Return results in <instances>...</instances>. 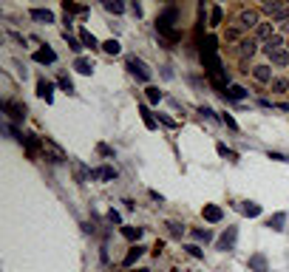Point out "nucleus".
Segmentation results:
<instances>
[{"mask_svg":"<svg viewBox=\"0 0 289 272\" xmlns=\"http://www.w3.org/2000/svg\"><path fill=\"white\" fill-rule=\"evenodd\" d=\"M253 77H255V82H261V85H272V68L270 65H253Z\"/></svg>","mask_w":289,"mask_h":272,"instance_id":"2eb2a0df","label":"nucleus"},{"mask_svg":"<svg viewBox=\"0 0 289 272\" xmlns=\"http://www.w3.org/2000/svg\"><path fill=\"white\" fill-rule=\"evenodd\" d=\"M202 216H204V221H210V224H219V221L224 219V210H221L219 204H204Z\"/></svg>","mask_w":289,"mask_h":272,"instance_id":"a211bd4d","label":"nucleus"},{"mask_svg":"<svg viewBox=\"0 0 289 272\" xmlns=\"http://www.w3.org/2000/svg\"><path fill=\"white\" fill-rule=\"evenodd\" d=\"M102 6H105L111 14H122V11H125V3H122V0H105Z\"/></svg>","mask_w":289,"mask_h":272,"instance_id":"4c0bfd02","label":"nucleus"},{"mask_svg":"<svg viewBox=\"0 0 289 272\" xmlns=\"http://www.w3.org/2000/svg\"><path fill=\"white\" fill-rule=\"evenodd\" d=\"M267 159H272V162H289L287 153H278V150H267Z\"/></svg>","mask_w":289,"mask_h":272,"instance_id":"a18cd8bd","label":"nucleus"},{"mask_svg":"<svg viewBox=\"0 0 289 272\" xmlns=\"http://www.w3.org/2000/svg\"><path fill=\"white\" fill-rule=\"evenodd\" d=\"M102 51H105V54H119V51H122V45H119V40H114V37H111V40H105V43H102Z\"/></svg>","mask_w":289,"mask_h":272,"instance_id":"58836bf2","label":"nucleus"},{"mask_svg":"<svg viewBox=\"0 0 289 272\" xmlns=\"http://www.w3.org/2000/svg\"><path fill=\"white\" fill-rule=\"evenodd\" d=\"M142 233H145V230H142V227H133V224H125V227H122V238H128V241H133V244H139Z\"/></svg>","mask_w":289,"mask_h":272,"instance_id":"c85d7f7f","label":"nucleus"},{"mask_svg":"<svg viewBox=\"0 0 289 272\" xmlns=\"http://www.w3.org/2000/svg\"><path fill=\"white\" fill-rule=\"evenodd\" d=\"M247 267H250V272H270V261H267V255H264V253L250 255Z\"/></svg>","mask_w":289,"mask_h":272,"instance_id":"9b49d317","label":"nucleus"},{"mask_svg":"<svg viewBox=\"0 0 289 272\" xmlns=\"http://www.w3.org/2000/svg\"><path fill=\"white\" fill-rule=\"evenodd\" d=\"M131 272H150V270H131Z\"/></svg>","mask_w":289,"mask_h":272,"instance_id":"3c124183","label":"nucleus"},{"mask_svg":"<svg viewBox=\"0 0 289 272\" xmlns=\"http://www.w3.org/2000/svg\"><path fill=\"white\" fill-rule=\"evenodd\" d=\"M28 17L48 26V23H54V11H51V9H31V11H28Z\"/></svg>","mask_w":289,"mask_h":272,"instance_id":"393cba45","label":"nucleus"},{"mask_svg":"<svg viewBox=\"0 0 289 272\" xmlns=\"http://www.w3.org/2000/svg\"><path fill=\"white\" fill-rule=\"evenodd\" d=\"M62 11H65V14H79V17H85L88 14V6H79V3H71V0H62Z\"/></svg>","mask_w":289,"mask_h":272,"instance_id":"bb28decb","label":"nucleus"},{"mask_svg":"<svg viewBox=\"0 0 289 272\" xmlns=\"http://www.w3.org/2000/svg\"><path fill=\"white\" fill-rule=\"evenodd\" d=\"M199 51H202V62H204V71H207V79H210V85L219 91V94H227L230 88V74L224 68V62L219 57V37H202L199 40Z\"/></svg>","mask_w":289,"mask_h":272,"instance_id":"f257e3e1","label":"nucleus"},{"mask_svg":"<svg viewBox=\"0 0 289 272\" xmlns=\"http://www.w3.org/2000/svg\"><path fill=\"white\" fill-rule=\"evenodd\" d=\"M236 241H238V227H227L219 236V241H216V250H221V253H233V250H236Z\"/></svg>","mask_w":289,"mask_h":272,"instance_id":"39448f33","label":"nucleus"},{"mask_svg":"<svg viewBox=\"0 0 289 272\" xmlns=\"http://www.w3.org/2000/svg\"><path fill=\"white\" fill-rule=\"evenodd\" d=\"M68 165H71V170H74V179H77L79 185H85L88 179H91V167H85L79 159H71Z\"/></svg>","mask_w":289,"mask_h":272,"instance_id":"f8f14e48","label":"nucleus"},{"mask_svg":"<svg viewBox=\"0 0 289 272\" xmlns=\"http://www.w3.org/2000/svg\"><path fill=\"white\" fill-rule=\"evenodd\" d=\"M62 40H65V43H68V48H71V51H77V54L82 51V48H85V45L79 43L77 37L71 34V28H65V31H62Z\"/></svg>","mask_w":289,"mask_h":272,"instance_id":"c756f323","label":"nucleus"},{"mask_svg":"<svg viewBox=\"0 0 289 272\" xmlns=\"http://www.w3.org/2000/svg\"><path fill=\"white\" fill-rule=\"evenodd\" d=\"M131 11H133V14H136V17H142V6H139V3H136V0H133V3H131Z\"/></svg>","mask_w":289,"mask_h":272,"instance_id":"09e8293b","label":"nucleus"},{"mask_svg":"<svg viewBox=\"0 0 289 272\" xmlns=\"http://www.w3.org/2000/svg\"><path fill=\"white\" fill-rule=\"evenodd\" d=\"M105 219H108V224H119V227H125V224H122V216H119L116 210H108Z\"/></svg>","mask_w":289,"mask_h":272,"instance_id":"37998d69","label":"nucleus"},{"mask_svg":"<svg viewBox=\"0 0 289 272\" xmlns=\"http://www.w3.org/2000/svg\"><path fill=\"white\" fill-rule=\"evenodd\" d=\"M128 71H131L133 77L139 79V82H150V77H153V71L148 68V62L142 60V57H136V54H131V57H128Z\"/></svg>","mask_w":289,"mask_h":272,"instance_id":"f03ea898","label":"nucleus"},{"mask_svg":"<svg viewBox=\"0 0 289 272\" xmlns=\"http://www.w3.org/2000/svg\"><path fill=\"white\" fill-rule=\"evenodd\" d=\"M272 91H275V94H287V91H289V77L287 79L275 77V79H272Z\"/></svg>","mask_w":289,"mask_h":272,"instance_id":"c9c22d12","label":"nucleus"},{"mask_svg":"<svg viewBox=\"0 0 289 272\" xmlns=\"http://www.w3.org/2000/svg\"><path fill=\"white\" fill-rule=\"evenodd\" d=\"M221 122L227 125L230 131H238V122H236V119H233V116H230V114H221Z\"/></svg>","mask_w":289,"mask_h":272,"instance_id":"49530a36","label":"nucleus"},{"mask_svg":"<svg viewBox=\"0 0 289 272\" xmlns=\"http://www.w3.org/2000/svg\"><path fill=\"white\" fill-rule=\"evenodd\" d=\"M150 199H153V202H159V204L165 202V196H159V193H156V190H150Z\"/></svg>","mask_w":289,"mask_h":272,"instance_id":"8fccbe9b","label":"nucleus"},{"mask_svg":"<svg viewBox=\"0 0 289 272\" xmlns=\"http://www.w3.org/2000/svg\"><path fill=\"white\" fill-rule=\"evenodd\" d=\"M145 97H148L150 105H159V102H162V91H159L156 85H148L145 88Z\"/></svg>","mask_w":289,"mask_h":272,"instance_id":"2f4dec72","label":"nucleus"},{"mask_svg":"<svg viewBox=\"0 0 289 272\" xmlns=\"http://www.w3.org/2000/svg\"><path fill=\"white\" fill-rule=\"evenodd\" d=\"M20 145L26 148L28 159H40V153H43V136H37V133H26Z\"/></svg>","mask_w":289,"mask_h":272,"instance_id":"423d86ee","label":"nucleus"},{"mask_svg":"<svg viewBox=\"0 0 289 272\" xmlns=\"http://www.w3.org/2000/svg\"><path fill=\"white\" fill-rule=\"evenodd\" d=\"M238 210L244 213L247 219H258V216H261V204H255V202H241V204H238Z\"/></svg>","mask_w":289,"mask_h":272,"instance_id":"cd10ccee","label":"nucleus"},{"mask_svg":"<svg viewBox=\"0 0 289 272\" xmlns=\"http://www.w3.org/2000/svg\"><path fill=\"white\" fill-rule=\"evenodd\" d=\"M267 57H270V62H272V65H278V68L289 65V51H287V48H275V51H267Z\"/></svg>","mask_w":289,"mask_h":272,"instance_id":"412c9836","label":"nucleus"},{"mask_svg":"<svg viewBox=\"0 0 289 272\" xmlns=\"http://www.w3.org/2000/svg\"><path fill=\"white\" fill-rule=\"evenodd\" d=\"M37 97H40V99H45V102L51 105V99H54V85H51V82H48L45 77H40V79H37Z\"/></svg>","mask_w":289,"mask_h":272,"instance_id":"f3484780","label":"nucleus"},{"mask_svg":"<svg viewBox=\"0 0 289 272\" xmlns=\"http://www.w3.org/2000/svg\"><path fill=\"white\" fill-rule=\"evenodd\" d=\"M199 114L207 116V119H213V122H221V116H216V111H213L210 105H202V108H199Z\"/></svg>","mask_w":289,"mask_h":272,"instance_id":"a19ab883","label":"nucleus"},{"mask_svg":"<svg viewBox=\"0 0 289 272\" xmlns=\"http://www.w3.org/2000/svg\"><path fill=\"white\" fill-rule=\"evenodd\" d=\"M272 37H275V26H272L270 20H261V26L255 28V40H258V43H270Z\"/></svg>","mask_w":289,"mask_h":272,"instance_id":"9d476101","label":"nucleus"},{"mask_svg":"<svg viewBox=\"0 0 289 272\" xmlns=\"http://www.w3.org/2000/svg\"><path fill=\"white\" fill-rule=\"evenodd\" d=\"M247 97H250V91L244 85H230L227 94H224V99H230V102H244Z\"/></svg>","mask_w":289,"mask_h":272,"instance_id":"aec40b11","label":"nucleus"},{"mask_svg":"<svg viewBox=\"0 0 289 272\" xmlns=\"http://www.w3.org/2000/svg\"><path fill=\"white\" fill-rule=\"evenodd\" d=\"M79 43L85 45V48H91V51H94V48H102V43H99L88 28H79Z\"/></svg>","mask_w":289,"mask_h":272,"instance_id":"a878e982","label":"nucleus"},{"mask_svg":"<svg viewBox=\"0 0 289 272\" xmlns=\"http://www.w3.org/2000/svg\"><path fill=\"white\" fill-rule=\"evenodd\" d=\"M255 51H258V40H255V37H244V40L238 43V57H241V60L253 57Z\"/></svg>","mask_w":289,"mask_h":272,"instance_id":"ddd939ff","label":"nucleus"},{"mask_svg":"<svg viewBox=\"0 0 289 272\" xmlns=\"http://www.w3.org/2000/svg\"><path fill=\"white\" fill-rule=\"evenodd\" d=\"M34 62H43V65H54V62H57V54H54V48L43 45V48H37V51H34Z\"/></svg>","mask_w":289,"mask_h":272,"instance_id":"6ab92c4d","label":"nucleus"},{"mask_svg":"<svg viewBox=\"0 0 289 272\" xmlns=\"http://www.w3.org/2000/svg\"><path fill=\"white\" fill-rule=\"evenodd\" d=\"M3 114H9V119H11V125H17V122H23L26 119V105L23 102H14V99H3Z\"/></svg>","mask_w":289,"mask_h":272,"instance_id":"20e7f679","label":"nucleus"},{"mask_svg":"<svg viewBox=\"0 0 289 272\" xmlns=\"http://www.w3.org/2000/svg\"><path fill=\"white\" fill-rule=\"evenodd\" d=\"M224 23V9L221 6H210V26L216 28V26H221Z\"/></svg>","mask_w":289,"mask_h":272,"instance_id":"7c9ffc66","label":"nucleus"},{"mask_svg":"<svg viewBox=\"0 0 289 272\" xmlns=\"http://www.w3.org/2000/svg\"><path fill=\"white\" fill-rule=\"evenodd\" d=\"M74 71L82 74V77H91V74H94V62L88 60V57H77V60H74Z\"/></svg>","mask_w":289,"mask_h":272,"instance_id":"b1692460","label":"nucleus"},{"mask_svg":"<svg viewBox=\"0 0 289 272\" xmlns=\"http://www.w3.org/2000/svg\"><path fill=\"white\" fill-rule=\"evenodd\" d=\"M224 40H227V43H236V40L241 43V40H244V34H241V28H238V26H230L227 31H224Z\"/></svg>","mask_w":289,"mask_h":272,"instance_id":"f704fd0d","label":"nucleus"},{"mask_svg":"<svg viewBox=\"0 0 289 272\" xmlns=\"http://www.w3.org/2000/svg\"><path fill=\"white\" fill-rule=\"evenodd\" d=\"M91 179H94V182H114V179H116V170H114V167H108V165L94 167V170H91Z\"/></svg>","mask_w":289,"mask_h":272,"instance_id":"dca6fc26","label":"nucleus"},{"mask_svg":"<svg viewBox=\"0 0 289 272\" xmlns=\"http://www.w3.org/2000/svg\"><path fill=\"white\" fill-rule=\"evenodd\" d=\"M176 20H179V9H176V6H165L162 14L156 17V31H167V28H173Z\"/></svg>","mask_w":289,"mask_h":272,"instance_id":"0eeeda50","label":"nucleus"},{"mask_svg":"<svg viewBox=\"0 0 289 272\" xmlns=\"http://www.w3.org/2000/svg\"><path fill=\"white\" fill-rule=\"evenodd\" d=\"M142 255H145V247H142V244H133L131 250L125 253V258H122V267H125V270H131V267H133L136 261H139Z\"/></svg>","mask_w":289,"mask_h":272,"instance_id":"4468645a","label":"nucleus"},{"mask_svg":"<svg viewBox=\"0 0 289 272\" xmlns=\"http://www.w3.org/2000/svg\"><path fill=\"white\" fill-rule=\"evenodd\" d=\"M96 153H99V156H105V159H111V156H114V148L105 145V142H99V145H96Z\"/></svg>","mask_w":289,"mask_h":272,"instance_id":"79ce46f5","label":"nucleus"},{"mask_svg":"<svg viewBox=\"0 0 289 272\" xmlns=\"http://www.w3.org/2000/svg\"><path fill=\"white\" fill-rule=\"evenodd\" d=\"M43 153H45L48 162H65V159H68L65 156V150H62L54 139H48V136H43Z\"/></svg>","mask_w":289,"mask_h":272,"instance_id":"6e6552de","label":"nucleus"},{"mask_svg":"<svg viewBox=\"0 0 289 272\" xmlns=\"http://www.w3.org/2000/svg\"><path fill=\"white\" fill-rule=\"evenodd\" d=\"M165 227H167V233H170V238H182L184 236V224H182V221H167Z\"/></svg>","mask_w":289,"mask_h":272,"instance_id":"473e14b6","label":"nucleus"},{"mask_svg":"<svg viewBox=\"0 0 289 272\" xmlns=\"http://www.w3.org/2000/svg\"><path fill=\"white\" fill-rule=\"evenodd\" d=\"M264 11H267L270 17L281 20V23H287V20H289V9H287V6H281L278 0H272V3H264Z\"/></svg>","mask_w":289,"mask_h":272,"instance_id":"1a4fd4ad","label":"nucleus"},{"mask_svg":"<svg viewBox=\"0 0 289 272\" xmlns=\"http://www.w3.org/2000/svg\"><path fill=\"white\" fill-rule=\"evenodd\" d=\"M236 26L241 28V31H250V28H258L261 26V17H258V11L255 9H241L236 17Z\"/></svg>","mask_w":289,"mask_h":272,"instance_id":"7ed1b4c3","label":"nucleus"},{"mask_svg":"<svg viewBox=\"0 0 289 272\" xmlns=\"http://www.w3.org/2000/svg\"><path fill=\"white\" fill-rule=\"evenodd\" d=\"M190 236L196 238V241H204V244H207V241H213V233H210V230H202V227H193Z\"/></svg>","mask_w":289,"mask_h":272,"instance_id":"72a5a7b5","label":"nucleus"},{"mask_svg":"<svg viewBox=\"0 0 289 272\" xmlns=\"http://www.w3.org/2000/svg\"><path fill=\"white\" fill-rule=\"evenodd\" d=\"M156 119H159V122H162V125H165V128H176V119H173V116H167V114H159Z\"/></svg>","mask_w":289,"mask_h":272,"instance_id":"de8ad7c7","label":"nucleus"},{"mask_svg":"<svg viewBox=\"0 0 289 272\" xmlns=\"http://www.w3.org/2000/svg\"><path fill=\"white\" fill-rule=\"evenodd\" d=\"M184 250H187V253H190L193 258H204V250H202V247H199V244H187V247H184Z\"/></svg>","mask_w":289,"mask_h":272,"instance_id":"c03bdc74","label":"nucleus"},{"mask_svg":"<svg viewBox=\"0 0 289 272\" xmlns=\"http://www.w3.org/2000/svg\"><path fill=\"white\" fill-rule=\"evenodd\" d=\"M284 224H287V213H284V210L267 219V227H270L272 233H284Z\"/></svg>","mask_w":289,"mask_h":272,"instance_id":"5701e85b","label":"nucleus"},{"mask_svg":"<svg viewBox=\"0 0 289 272\" xmlns=\"http://www.w3.org/2000/svg\"><path fill=\"white\" fill-rule=\"evenodd\" d=\"M57 85H60L65 94H74V82H71L68 74H60V77H57Z\"/></svg>","mask_w":289,"mask_h":272,"instance_id":"ea45409f","label":"nucleus"},{"mask_svg":"<svg viewBox=\"0 0 289 272\" xmlns=\"http://www.w3.org/2000/svg\"><path fill=\"white\" fill-rule=\"evenodd\" d=\"M216 150H219V156L230 159V162H238V153H236V150H230L224 142H219V145H216Z\"/></svg>","mask_w":289,"mask_h":272,"instance_id":"e433bc0d","label":"nucleus"},{"mask_svg":"<svg viewBox=\"0 0 289 272\" xmlns=\"http://www.w3.org/2000/svg\"><path fill=\"white\" fill-rule=\"evenodd\" d=\"M287 48H289V40H287Z\"/></svg>","mask_w":289,"mask_h":272,"instance_id":"603ef678","label":"nucleus"},{"mask_svg":"<svg viewBox=\"0 0 289 272\" xmlns=\"http://www.w3.org/2000/svg\"><path fill=\"white\" fill-rule=\"evenodd\" d=\"M139 114H142V122H145V128H148V131H156V128H159V119L153 116V111H150L145 102L139 105Z\"/></svg>","mask_w":289,"mask_h":272,"instance_id":"4be33fe9","label":"nucleus"}]
</instances>
